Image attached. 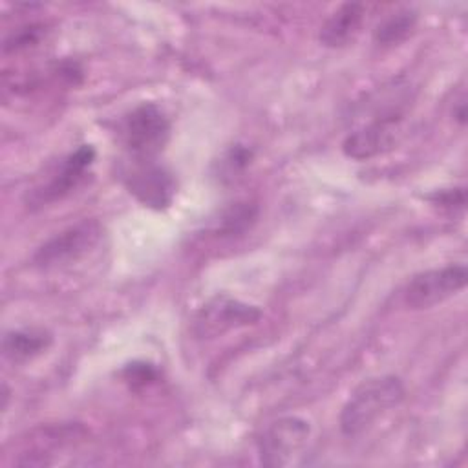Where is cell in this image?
Masks as SVG:
<instances>
[{"mask_svg":"<svg viewBox=\"0 0 468 468\" xmlns=\"http://www.w3.org/2000/svg\"><path fill=\"white\" fill-rule=\"evenodd\" d=\"M311 426L300 417H282L271 422L258 441L260 461L265 466H287L307 446Z\"/></svg>","mask_w":468,"mask_h":468,"instance_id":"obj_6","label":"cell"},{"mask_svg":"<svg viewBox=\"0 0 468 468\" xmlns=\"http://www.w3.org/2000/svg\"><path fill=\"white\" fill-rule=\"evenodd\" d=\"M252 161V150L243 144H234L221 159V170L227 177H234L236 174L243 172Z\"/></svg>","mask_w":468,"mask_h":468,"instance_id":"obj_16","label":"cell"},{"mask_svg":"<svg viewBox=\"0 0 468 468\" xmlns=\"http://www.w3.org/2000/svg\"><path fill=\"white\" fill-rule=\"evenodd\" d=\"M466 278L468 272L463 263L422 271L408 282L404 289V303L415 311L430 309L463 291Z\"/></svg>","mask_w":468,"mask_h":468,"instance_id":"obj_5","label":"cell"},{"mask_svg":"<svg viewBox=\"0 0 468 468\" xmlns=\"http://www.w3.org/2000/svg\"><path fill=\"white\" fill-rule=\"evenodd\" d=\"M433 205L441 207V208H446V210H461L466 203V192L463 186L459 188H450V190H439L435 192L431 197Z\"/></svg>","mask_w":468,"mask_h":468,"instance_id":"obj_17","label":"cell"},{"mask_svg":"<svg viewBox=\"0 0 468 468\" xmlns=\"http://www.w3.org/2000/svg\"><path fill=\"white\" fill-rule=\"evenodd\" d=\"M366 9L358 2H346L336 7L322 24L318 40L325 48H344L356 40L364 27Z\"/></svg>","mask_w":468,"mask_h":468,"instance_id":"obj_10","label":"cell"},{"mask_svg":"<svg viewBox=\"0 0 468 468\" xmlns=\"http://www.w3.org/2000/svg\"><path fill=\"white\" fill-rule=\"evenodd\" d=\"M102 227L95 219H82L44 241L33 254V263L40 269L62 267L88 254L101 239Z\"/></svg>","mask_w":468,"mask_h":468,"instance_id":"obj_4","label":"cell"},{"mask_svg":"<svg viewBox=\"0 0 468 468\" xmlns=\"http://www.w3.org/2000/svg\"><path fill=\"white\" fill-rule=\"evenodd\" d=\"M126 186L144 207L165 208L176 194L172 174L154 159H135V165L126 172Z\"/></svg>","mask_w":468,"mask_h":468,"instance_id":"obj_9","label":"cell"},{"mask_svg":"<svg viewBox=\"0 0 468 468\" xmlns=\"http://www.w3.org/2000/svg\"><path fill=\"white\" fill-rule=\"evenodd\" d=\"M42 35H44V26H40V24L22 26V27L15 29L11 35L5 37L4 53L22 51V49H27L31 46H37L38 40L42 38Z\"/></svg>","mask_w":468,"mask_h":468,"instance_id":"obj_14","label":"cell"},{"mask_svg":"<svg viewBox=\"0 0 468 468\" xmlns=\"http://www.w3.org/2000/svg\"><path fill=\"white\" fill-rule=\"evenodd\" d=\"M157 369L150 362H132L122 369V378L130 388H146L157 380Z\"/></svg>","mask_w":468,"mask_h":468,"instance_id":"obj_15","label":"cell"},{"mask_svg":"<svg viewBox=\"0 0 468 468\" xmlns=\"http://www.w3.org/2000/svg\"><path fill=\"white\" fill-rule=\"evenodd\" d=\"M53 342V335L42 327L7 331L2 338V353L13 364H24L42 355Z\"/></svg>","mask_w":468,"mask_h":468,"instance_id":"obj_11","label":"cell"},{"mask_svg":"<svg viewBox=\"0 0 468 468\" xmlns=\"http://www.w3.org/2000/svg\"><path fill=\"white\" fill-rule=\"evenodd\" d=\"M419 20V15L415 9L411 7H404L399 9L395 13H391L389 16H386L375 29L373 38L378 46H397L400 42H404L415 29Z\"/></svg>","mask_w":468,"mask_h":468,"instance_id":"obj_12","label":"cell"},{"mask_svg":"<svg viewBox=\"0 0 468 468\" xmlns=\"http://www.w3.org/2000/svg\"><path fill=\"white\" fill-rule=\"evenodd\" d=\"M170 121L165 112L144 102L133 108L122 122V139L135 159H154L168 143Z\"/></svg>","mask_w":468,"mask_h":468,"instance_id":"obj_3","label":"cell"},{"mask_svg":"<svg viewBox=\"0 0 468 468\" xmlns=\"http://www.w3.org/2000/svg\"><path fill=\"white\" fill-rule=\"evenodd\" d=\"M406 397L402 380L395 375L371 377L360 382L340 411V430L347 437L367 431L384 413L397 408Z\"/></svg>","mask_w":468,"mask_h":468,"instance_id":"obj_1","label":"cell"},{"mask_svg":"<svg viewBox=\"0 0 468 468\" xmlns=\"http://www.w3.org/2000/svg\"><path fill=\"white\" fill-rule=\"evenodd\" d=\"M258 218V207L254 203H234L219 218L216 227L218 236H236L250 229Z\"/></svg>","mask_w":468,"mask_h":468,"instance_id":"obj_13","label":"cell"},{"mask_svg":"<svg viewBox=\"0 0 468 468\" xmlns=\"http://www.w3.org/2000/svg\"><path fill=\"white\" fill-rule=\"evenodd\" d=\"M93 159H95L93 146L90 144L79 146L75 152H71L62 159L58 170L44 185L33 188L26 196L27 205L31 208H40L64 199L84 181L86 172L91 166Z\"/></svg>","mask_w":468,"mask_h":468,"instance_id":"obj_7","label":"cell"},{"mask_svg":"<svg viewBox=\"0 0 468 468\" xmlns=\"http://www.w3.org/2000/svg\"><path fill=\"white\" fill-rule=\"evenodd\" d=\"M261 309L238 298L218 294L205 302L192 316L190 331L199 340L223 336L229 331L258 324Z\"/></svg>","mask_w":468,"mask_h":468,"instance_id":"obj_2","label":"cell"},{"mask_svg":"<svg viewBox=\"0 0 468 468\" xmlns=\"http://www.w3.org/2000/svg\"><path fill=\"white\" fill-rule=\"evenodd\" d=\"M400 119L397 112L375 117L369 124L360 126L344 139V154L355 161H366L391 150L399 137Z\"/></svg>","mask_w":468,"mask_h":468,"instance_id":"obj_8","label":"cell"}]
</instances>
